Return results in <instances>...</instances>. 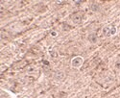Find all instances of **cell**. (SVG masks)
Segmentation results:
<instances>
[{
    "label": "cell",
    "mask_w": 120,
    "mask_h": 98,
    "mask_svg": "<svg viewBox=\"0 0 120 98\" xmlns=\"http://www.w3.org/2000/svg\"><path fill=\"white\" fill-rule=\"evenodd\" d=\"M116 33V28L113 25H107L102 29V34L104 37H112L115 35Z\"/></svg>",
    "instance_id": "obj_1"
},
{
    "label": "cell",
    "mask_w": 120,
    "mask_h": 98,
    "mask_svg": "<svg viewBox=\"0 0 120 98\" xmlns=\"http://www.w3.org/2000/svg\"><path fill=\"white\" fill-rule=\"evenodd\" d=\"M84 64V59L81 57V56H77L75 58L72 59V61H71V65L72 67L74 68H79V67H81Z\"/></svg>",
    "instance_id": "obj_2"
},
{
    "label": "cell",
    "mask_w": 120,
    "mask_h": 98,
    "mask_svg": "<svg viewBox=\"0 0 120 98\" xmlns=\"http://www.w3.org/2000/svg\"><path fill=\"white\" fill-rule=\"evenodd\" d=\"M64 76H65V74H64V72L62 71V70H58V71H56L55 74H54V78H55L56 80H58V81L64 80Z\"/></svg>",
    "instance_id": "obj_3"
},
{
    "label": "cell",
    "mask_w": 120,
    "mask_h": 98,
    "mask_svg": "<svg viewBox=\"0 0 120 98\" xmlns=\"http://www.w3.org/2000/svg\"><path fill=\"white\" fill-rule=\"evenodd\" d=\"M72 21L75 23V24H79V23H81L82 22V19H83V17H82V15L81 14H74L73 15H72Z\"/></svg>",
    "instance_id": "obj_4"
},
{
    "label": "cell",
    "mask_w": 120,
    "mask_h": 98,
    "mask_svg": "<svg viewBox=\"0 0 120 98\" xmlns=\"http://www.w3.org/2000/svg\"><path fill=\"white\" fill-rule=\"evenodd\" d=\"M88 41H90L91 43H96V41H97V36L95 34L88 35Z\"/></svg>",
    "instance_id": "obj_5"
},
{
    "label": "cell",
    "mask_w": 120,
    "mask_h": 98,
    "mask_svg": "<svg viewBox=\"0 0 120 98\" xmlns=\"http://www.w3.org/2000/svg\"><path fill=\"white\" fill-rule=\"evenodd\" d=\"M90 8H91L92 11H94V12H97V11H99V10H100V7L98 5H96V4H92Z\"/></svg>",
    "instance_id": "obj_6"
},
{
    "label": "cell",
    "mask_w": 120,
    "mask_h": 98,
    "mask_svg": "<svg viewBox=\"0 0 120 98\" xmlns=\"http://www.w3.org/2000/svg\"><path fill=\"white\" fill-rule=\"evenodd\" d=\"M115 67L118 68V69H120V62H117V63L115 64Z\"/></svg>",
    "instance_id": "obj_7"
},
{
    "label": "cell",
    "mask_w": 120,
    "mask_h": 98,
    "mask_svg": "<svg viewBox=\"0 0 120 98\" xmlns=\"http://www.w3.org/2000/svg\"><path fill=\"white\" fill-rule=\"evenodd\" d=\"M56 35H57V33H55V32L52 33V36H56Z\"/></svg>",
    "instance_id": "obj_8"
}]
</instances>
